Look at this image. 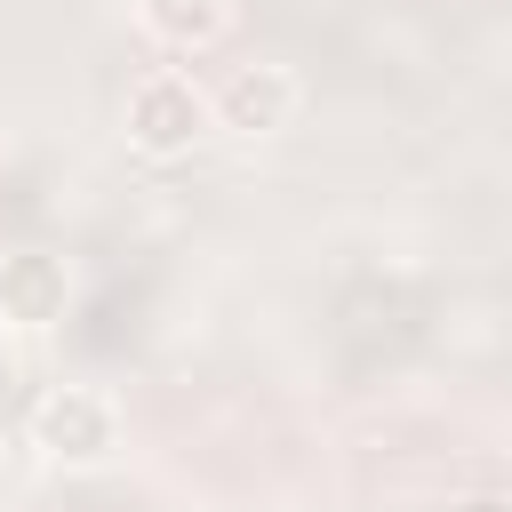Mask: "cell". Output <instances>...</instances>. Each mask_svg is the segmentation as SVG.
<instances>
[{
  "label": "cell",
  "mask_w": 512,
  "mask_h": 512,
  "mask_svg": "<svg viewBox=\"0 0 512 512\" xmlns=\"http://www.w3.org/2000/svg\"><path fill=\"white\" fill-rule=\"evenodd\" d=\"M128 144L136 152H152V160H176V152H192L200 136H208V96L184 80V72H152V80H136L128 88Z\"/></svg>",
  "instance_id": "1"
},
{
  "label": "cell",
  "mask_w": 512,
  "mask_h": 512,
  "mask_svg": "<svg viewBox=\"0 0 512 512\" xmlns=\"http://www.w3.org/2000/svg\"><path fill=\"white\" fill-rule=\"evenodd\" d=\"M208 112H216L232 136H272V128H288V112H296V80H288L280 64H240V72L208 96Z\"/></svg>",
  "instance_id": "4"
},
{
  "label": "cell",
  "mask_w": 512,
  "mask_h": 512,
  "mask_svg": "<svg viewBox=\"0 0 512 512\" xmlns=\"http://www.w3.org/2000/svg\"><path fill=\"white\" fill-rule=\"evenodd\" d=\"M32 440H40L56 464H96V456H112L120 416H112L104 392H88V384H56V392L32 408Z\"/></svg>",
  "instance_id": "2"
},
{
  "label": "cell",
  "mask_w": 512,
  "mask_h": 512,
  "mask_svg": "<svg viewBox=\"0 0 512 512\" xmlns=\"http://www.w3.org/2000/svg\"><path fill=\"white\" fill-rule=\"evenodd\" d=\"M456 512H512V496H464Z\"/></svg>",
  "instance_id": "6"
},
{
  "label": "cell",
  "mask_w": 512,
  "mask_h": 512,
  "mask_svg": "<svg viewBox=\"0 0 512 512\" xmlns=\"http://www.w3.org/2000/svg\"><path fill=\"white\" fill-rule=\"evenodd\" d=\"M136 8H144V32H160L168 48H208L232 24V0H136Z\"/></svg>",
  "instance_id": "5"
},
{
  "label": "cell",
  "mask_w": 512,
  "mask_h": 512,
  "mask_svg": "<svg viewBox=\"0 0 512 512\" xmlns=\"http://www.w3.org/2000/svg\"><path fill=\"white\" fill-rule=\"evenodd\" d=\"M64 304H72L64 256H48V248H8L0 256V320L8 328H56Z\"/></svg>",
  "instance_id": "3"
}]
</instances>
